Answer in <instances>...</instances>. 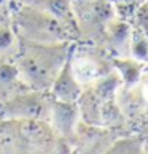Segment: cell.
Instances as JSON below:
<instances>
[{
    "mask_svg": "<svg viewBox=\"0 0 148 154\" xmlns=\"http://www.w3.org/2000/svg\"><path fill=\"white\" fill-rule=\"evenodd\" d=\"M86 86L93 91L102 102H105V100L115 99L118 91L123 86V81H121V76H119L115 70H110L109 73L102 75L100 78L86 84Z\"/></svg>",
    "mask_w": 148,
    "mask_h": 154,
    "instance_id": "5bb4252c",
    "label": "cell"
},
{
    "mask_svg": "<svg viewBox=\"0 0 148 154\" xmlns=\"http://www.w3.org/2000/svg\"><path fill=\"white\" fill-rule=\"evenodd\" d=\"M137 89H139V92L142 94L143 100L146 102V105H148V70H146V68H145L143 75H142L140 81L137 84Z\"/></svg>",
    "mask_w": 148,
    "mask_h": 154,
    "instance_id": "ac0fdd59",
    "label": "cell"
},
{
    "mask_svg": "<svg viewBox=\"0 0 148 154\" xmlns=\"http://www.w3.org/2000/svg\"><path fill=\"white\" fill-rule=\"evenodd\" d=\"M132 21H134L132 26L135 29H139L145 35H148V0L137 5V8L134 10L132 14Z\"/></svg>",
    "mask_w": 148,
    "mask_h": 154,
    "instance_id": "e0dca14e",
    "label": "cell"
},
{
    "mask_svg": "<svg viewBox=\"0 0 148 154\" xmlns=\"http://www.w3.org/2000/svg\"><path fill=\"white\" fill-rule=\"evenodd\" d=\"M51 95L35 89H24L7 100L0 102V121L8 119H30L48 121Z\"/></svg>",
    "mask_w": 148,
    "mask_h": 154,
    "instance_id": "5b68a950",
    "label": "cell"
},
{
    "mask_svg": "<svg viewBox=\"0 0 148 154\" xmlns=\"http://www.w3.org/2000/svg\"><path fill=\"white\" fill-rule=\"evenodd\" d=\"M83 88L84 86L80 83V79L77 78L75 72L72 68L70 53H69V57L64 62V65L56 75L54 81L49 88V95L53 99H58L62 102H77L83 92Z\"/></svg>",
    "mask_w": 148,
    "mask_h": 154,
    "instance_id": "ba28073f",
    "label": "cell"
},
{
    "mask_svg": "<svg viewBox=\"0 0 148 154\" xmlns=\"http://www.w3.org/2000/svg\"><path fill=\"white\" fill-rule=\"evenodd\" d=\"M10 10L11 22L19 40L35 43H56L73 40L70 32L46 11L19 3L16 0H13Z\"/></svg>",
    "mask_w": 148,
    "mask_h": 154,
    "instance_id": "7a4b0ae2",
    "label": "cell"
},
{
    "mask_svg": "<svg viewBox=\"0 0 148 154\" xmlns=\"http://www.w3.org/2000/svg\"><path fill=\"white\" fill-rule=\"evenodd\" d=\"M143 152H148V137H143Z\"/></svg>",
    "mask_w": 148,
    "mask_h": 154,
    "instance_id": "ffe728a7",
    "label": "cell"
},
{
    "mask_svg": "<svg viewBox=\"0 0 148 154\" xmlns=\"http://www.w3.org/2000/svg\"><path fill=\"white\" fill-rule=\"evenodd\" d=\"M102 103H104V102H102L88 86H84L80 99L77 100V105H78V110H80V119H81L84 124L100 125Z\"/></svg>",
    "mask_w": 148,
    "mask_h": 154,
    "instance_id": "4fadbf2b",
    "label": "cell"
},
{
    "mask_svg": "<svg viewBox=\"0 0 148 154\" xmlns=\"http://www.w3.org/2000/svg\"><path fill=\"white\" fill-rule=\"evenodd\" d=\"M105 152H118V154H139L143 152V138L142 137H121L115 140L107 148Z\"/></svg>",
    "mask_w": 148,
    "mask_h": 154,
    "instance_id": "2e32d148",
    "label": "cell"
},
{
    "mask_svg": "<svg viewBox=\"0 0 148 154\" xmlns=\"http://www.w3.org/2000/svg\"><path fill=\"white\" fill-rule=\"evenodd\" d=\"M129 56L143 64H148V35L132 26L129 42Z\"/></svg>",
    "mask_w": 148,
    "mask_h": 154,
    "instance_id": "9a60e30c",
    "label": "cell"
},
{
    "mask_svg": "<svg viewBox=\"0 0 148 154\" xmlns=\"http://www.w3.org/2000/svg\"><path fill=\"white\" fill-rule=\"evenodd\" d=\"M73 40L56 43H35L19 40L13 62L29 89L49 92L56 75L69 57Z\"/></svg>",
    "mask_w": 148,
    "mask_h": 154,
    "instance_id": "6da1fadb",
    "label": "cell"
},
{
    "mask_svg": "<svg viewBox=\"0 0 148 154\" xmlns=\"http://www.w3.org/2000/svg\"><path fill=\"white\" fill-rule=\"evenodd\" d=\"M0 2V60H13L19 48V38L11 22V11Z\"/></svg>",
    "mask_w": 148,
    "mask_h": 154,
    "instance_id": "30bf717a",
    "label": "cell"
},
{
    "mask_svg": "<svg viewBox=\"0 0 148 154\" xmlns=\"http://www.w3.org/2000/svg\"><path fill=\"white\" fill-rule=\"evenodd\" d=\"M48 122L58 137L64 140H72L80 122V110L77 102H62L51 97Z\"/></svg>",
    "mask_w": 148,
    "mask_h": 154,
    "instance_id": "8992f818",
    "label": "cell"
},
{
    "mask_svg": "<svg viewBox=\"0 0 148 154\" xmlns=\"http://www.w3.org/2000/svg\"><path fill=\"white\" fill-rule=\"evenodd\" d=\"M110 62L112 68L121 76L124 88L137 86L145 68L148 67V64H143V62L131 57V56H115V57H110Z\"/></svg>",
    "mask_w": 148,
    "mask_h": 154,
    "instance_id": "8fae6325",
    "label": "cell"
},
{
    "mask_svg": "<svg viewBox=\"0 0 148 154\" xmlns=\"http://www.w3.org/2000/svg\"><path fill=\"white\" fill-rule=\"evenodd\" d=\"M131 32L132 24L126 19H121L118 16L113 21H110L107 27L102 32L99 38V43L107 51L110 57L115 56H129V42H131Z\"/></svg>",
    "mask_w": 148,
    "mask_h": 154,
    "instance_id": "52a82bcc",
    "label": "cell"
},
{
    "mask_svg": "<svg viewBox=\"0 0 148 154\" xmlns=\"http://www.w3.org/2000/svg\"><path fill=\"white\" fill-rule=\"evenodd\" d=\"M142 121H143V127H145V130L148 132V108H146V111L143 113V116H142Z\"/></svg>",
    "mask_w": 148,
    "mask_h": 154,
    "instance_id": "d6986e66",
    "label": "cell"
},
{
    "mask_svg": "<svg viewBox=\"0 0 148 154\" xmlns=\"http://www.w3.org/2000/svg\"><path fill=\"white\" fill-rule=\"evenodd\" d=\"M16 2L26 3V5H30V7L46 11L48 14L56 18L70 32L73 40L80 38L75 13H73V7H72V0H16Z\"/></svg>",
    "mask_w": 148,
    "mask_h": 154,
    "instance_id": "9c48e42d",
    "label": "cell"
},
{
    "mask_svg": "<svg viewBox=\"0 0 148 154\" xmlns=\"http://www.w3.org/2000/svg\"><path fill=\"white\" fill-rule=\"evenodd\" d=\"M80 38L99 42L110 21L118 18V8L112 0H72Z\"/></svg>",
    "mask_w": 148,
    "mask_h": 154,
    "instance_id": "3957f363",
    "label": "cell"
},
{
    "mask_svg": "<svg viewBox=\"0 0 148 154\" xmlns=\"http://www.w3.org/2000/svg\"><path fill=\"white\" fill-rule=\"evenodd\" d=\"M70 62L77 78L83 86L96 81L102 75L113 70L107 51L99 43L88 42V40H83L81 43H78L77 40L72 42Z\"/></svg>",
    "mask_w": 148,
    "mask_h": 154,
    "instance_id": "277c9868",
    "label": "cell"
},
{
    "mask_svg": "<svg viewBox=\"0 0 148 154\" xmlns=\"http://www.w3.org/2000/svg\"><path fill=\"white\" fill-rule=\"evenodd\" d=\"M29 89L22 81L13 60H0V102L7 100L16 92Z\"/></svg>",
    "mask_w": 148,
    "mask_h": 154,
    "instance_id": "7c38bea8",
    "label": "cell"
},
{
    "mask_svg": "<svg viewBox=\"0 0 148 154\" xmlns=\"http://www.w3.org/2000/svg\"><path fill=\"white\" fill-rule=\"evenodd\" d=\"M0 2H2V0H0Z\"/></svg>",
    "mask_w": 148,
    "mask_h": 154,
    "instance_id": "44dd1931",
    "label": "cell"
}]
</instances>
